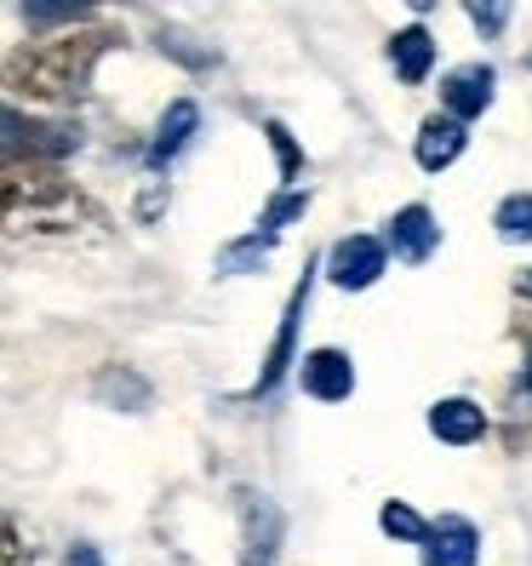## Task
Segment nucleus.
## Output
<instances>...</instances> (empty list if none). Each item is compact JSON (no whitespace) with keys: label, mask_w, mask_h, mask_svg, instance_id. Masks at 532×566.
Listing matches in <instances>:
<instances>
[{"label":"nucleus","mask_w":532,"mask_h":566,"mask_svg":"<svg viewBox=\"0 0 532 566\" xmlns=\"http://www.w3.org/2000/svg\"><path fill=\"white\" fill-rule=\"evenodd\" d=\"M0 201H7V229L35 241H81L97 235V207L58 172L52 160L7 155V178H0Z\"/></svg>","instance_id":"nucleus-1"},{"label":"nucleus","mask_w":532,"mask_h":566,"mask_svg":"<svg viewBox=\"0 0 532 566\" xmlns=\"http://www.w3.org/2000/svg\"><path fill=\"white\" fill-rule=\"evenodd\" d=\"M115 35L109 29H81V35H58L46 46H29V52H12L7 57V81L12 92H29V97H75L92 75L97 52H104Z\"/></svg>","instance_id":"nucleus-2"},{"label":"nucleus","mask_w":532,"mask_h":566,"mask_svg":"<svg viewBox=\"0 0 532 566\" xmlns=\"http://www.w3.org/2000/svg\"><path fill=\"white\" fill-rule=\"evenodd\" d=\"M384 258H389L384 241H373V235H344L338 247L326 252V275L338 281V286H350V292H361V286H373V281L384 275Z\"/></svg>","instance_id":"nucleus-3"},{"label":"nucleus","mask_w":532,"mask_h":566,"mask_svg":"<svg viewBox=\"0 0 532 566\" xmlns=\"http://www.w3.org/2000/svg\"><path fill=\"white\" fill-rule=\"evenodd\" d=\"M436 241H441V223L429 218V207H401L389 218V235H384V247L401 263H424L429 252H436Z\"/></svg>","instance_id":"nucleus-4"},{"label":"nucleus","mask_w":532,"mask_h":566,"mask_svg":"<svg viewBox=\"0 0 532 566\" xmlns=\"http://www.w3.org/2000/svg\"><path fill=\"white\" fill-rule=\"evenodd\" d=\"M441 104H447L452 120H476L492 104V70L487 63H463V70H452L447 86H441Z\"/></svg>","instance_id":"nucleus-5"},{"label":"nucleus","mask_w":532,"mask_h":566,"mask_svg":"<svg viewBox=\"0 0 532 566\" xmlns=\"http://www.w3.org/2000/svg\"><path fill=\"white\" fill-rule=\"evenodd\" d=\"M476 526L463 521V515H447L441 526H429V538H424V566H476Z\"/></svg>","instance_id":"nucleus-6"},{"label":"nucleus","mask_w":532,"mask_h":566,"mask_svg":"<svg viewBox=\"0 0 532 566\" xmlns=\"http://www.w3.org/2000/svg\"><path fill=\"white\" fill-rule=\"evenodd\" d=\"M463 144H470V132H463V120H452V115H429L424 126H418V166L424 172H441V166H452L458 155H463Z\"/></svg>","instance_id":"nucleus-7"},{"label":"nucleus","mask_w":532,"mask_h":566,"mask_svg":"<svg viewBox=\"0 0 532 566\" xmlns=\"http://www.w3.org/2000/svg\"><path fill=\"white\" fill-rule=\"evenodd\" d=\"M304 389L315 395V401H344V395L355 389V366L344 349H315L304 360Z\"/></svg>","instance_id":"nucleus-8"},{"label":"nucleus","mask_w":532,"mask_h":566,"mask_svg":"<svg viewBox=\"0 0 532 566\" xmlns=\"http://www.w3.org/2000/svg\"><path fill=\"white\" fill-rule=\"evenodd\" d=\"M429 429H436L441 441H452V447H470V441H481L487 412H481L476 401H463V395H452V401L429 407Z\"/></svg>","instance_id":"nucleus-9"},{"label":"nucleus","mask_w":532,"mask_h":566,"mask_svg":"<svg viewBox=\"0 0 532 566\" xmlns=\"http://www.w3.org/2000/svg\"><path fill=\"white\" fill-rule=\"evenodd\" d=\"M304 297H310V275H304V286L292 292V304H286V321H281V332H275V349H270V366L258 373V389L252 395H270L275 384H281V373L292 366V338H298V315H304Z\"/></svg>","instance_id":"nucleus-10"},{"label":"nucleus","mask_w":532,"mask_h":566,"mask_svg":"<svg viewBox=\"0 0 532 566\" xmlns=\"http://www.w3.org/2000/svg\"><path fill=\"white\" fill-rule=\"evenodd\" d=\"M195 126H201V109L189 104V97H178L173 109H166V120H160V132H155V144H149V166H166L189 138H195Z\"/></svg>","instance_id":"nucleus-11"},{"label":"nucleus","mask_w":532,"mask_h":566,"mask_svg":"<svg viewBox=\"0 0 532 566\" xmlns=\"http://www.w3.org/2000/svg\"><path fill=\"white\" fill-rule=\"evenodd\" d=\"M389 63H395V75H401L407 86H418L429 75V63H436V41H429V29H401V35L389 41Z\"/></svg>","instance_id":"nucleus-12"},{"label":"nucleus","mask_w":532,"mask_h":566,"mask_svg":"<svg viewBox=\"0 0 532 566\" xmlns=\"http://www.w3.org/2000/svg\"><path fill=\"white\" fill-rule=\"evenodd\" d=\"M492 223H498V235H504V241H532V195H510V201H498Z\"/></svg>","instance_id":"nucleus-13"},{"label":"nucleus","mask_w":532,"mask_h":566,"mask_svg":"<svg viewBox=\"0 0 532 566\" xmlns=\"http://www.w3.org/2000/svg\"><path fill=\"white\" fill-rule=\"evenodd\" d=\"M378 526L389 532V538H401V544H424L429 538V526H424V515L413 504H384L378 510Z\"/></svg>","instance_id":"nucleus-14"},{"label":"nucleus","mask_w":532,"mask_h":566,"mask_svg":"<svg viewBox=\"0 0 532 566\" xmlns=\"http://www.w3.org/2000/svg\"><path fill=\"white\" fill-rule=\"evenodd\" d=\"M270 247H275V235H247V241H236V247H223V275H241V270H258L263 258H270Z\"/></svg>","instance_id":"nucleus-15"},{"label":"nucleus","mask_w":532,"mask_h":566,"mask_svg":"<svg viewBox=\"0 0 532 566\" xmlns=\"http://www.w3.org/2000/svg\"><path fill=\"white\" fill-rule=\"evenodd\" d=\"M304 207H310V195H281V201H275L270 212H263V235H281L286 218H298Z\"/></svg>","instance_id":"nucleus-16"},{"label":"nucleus","mask_w":532,"mask_h":566,"mask_svg":"<svg viewBox=\"0 0 532 566\" xmlns=\"http://www.w3.org/2000/svg\"><path fill=\"white\" fill-rule=\"evenodd\" d=\"M263 132H270V144H275V155H281V178H298V166H304V160H298V144H292V132H286L281 120H270Z\"/></svg>","instance_id":"nucleus-17"},{"label":"nucleus","mask_w":532,"mask_h":566,"mask_svg":"<svg viewBox=\"0 0 532 566\" xmlns=\"http://www.w3.org/2000/svg\"><path fill=\"white\" fill-rule=\"evenodd\" d=\"M23 18L29 23H75L81 7H23Z\"/></svg>","instance_id":"nucleus-18"},{"label":"nucleus","mask_w":532,"mask_h":566,"mask_svg":"<svg viewBox=\"0 0 532 566\" xmlns=\"http://www.w3.org/2000/svg\"><path fill=\"white\" fill-rule=\"evenodd\" d=\"M470 23L492 35V29H504V23H510V7H470Z\"/></svg>","instance_id":"nucleus-19"},{"label":"nucleus","mask_w":532,"mask_h":566,"mask_svg":"<svg viewBox=\"0 0 532 566\" xmlns=\"http://www.w3.org/2000/svg\"><path fill=\"white\" fill-rule=\"evenodd\" d=\"M63 566H104V555H97L92 544H75L70 555H63Z\"/></svg>","instance_id":"nucleus-20"},{"label":"nucleus","mask_w":532,"mask_h":566,"mask_svg":"<svg viewBox=\"0 0 532 566\" xmlns=\"http://www.w3.org/2000/svg\"><path fill=\"white\" fill-rule=\"evenodd\" d=\"M7 566H29V555H23V538H18V526L7 521Z\"/></svg>","instance_id":"nucleus-21"},{"label":"nucleus","mask_w":532,"mask_h":566,"mask_svg":"<svg viewBox=\"0 0 532 566\" xmlns=\"http://www.w3.org/2000/svg\"><path fill=\"white\" fill-rule=\"evenodd\" d=\"M526 384H532V360H526Z\"/></svg>","instance_id":"nucleus-22"}]
</instances>
